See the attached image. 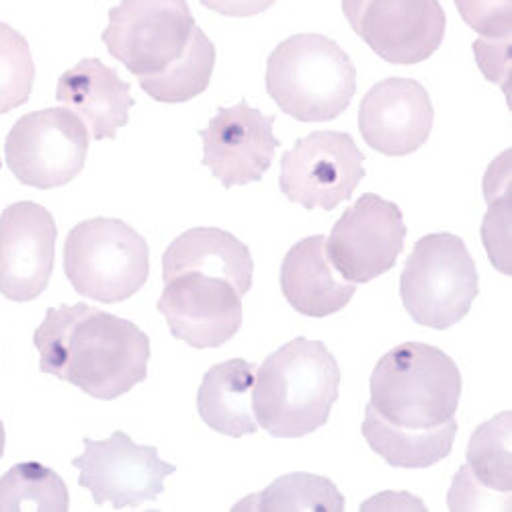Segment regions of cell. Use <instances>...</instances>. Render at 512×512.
Masks as SVG:
<instances>
[{
    "label": "cell",
    "instance_id": "11",
    "mask_svg": "<svg viewBox=\"0 0 512 512\" xmlns=\"http://www.w3.org/2000/svg\"><path fill=\"white\" fill-rule=\"evenodd\" d=\"M353 31L386 62L418 64L443 44L447 17L439 0H343Z\"/></svg>",
    "mask_w": 512,
    "mask_h": 512
},
{
    "label": "cell",
    "instance_id": "16",
    "mask_svg": "<svg viewBox=\"0 0 512 512\" xmlns=\"http://www.w3.org/2000/svg\"><path fill=\"white\" fill-rule=\"evenodd\" d=\"M433 121L429 93L410 78L377 82L359 109L363 140L386 156H408L422 148L433 132Z\"/></svg>",
    "mask_w": 512,
    "mask_h": 512
},
{
    "label": "cell",
    "instance_id": "10",
    "mask_svg": "<svg viewBox=\"0 0 512 512\" xmlns=\"http://www.w3.org/2000/svg\"><path fill=\"white\" fill-rule=\"evenodd\" d=\"M80 469L78 484L91 490L95 504H113L115 510L138 508L164 490V480L175 465L158 457L156 447L138 445L123 431L105 441L84 439V453L72 459Z\"/></svg>",
    "mask_w": 512,
    "mask_h": 512
},
{
    "label": "cell",
    "instance_id": "6",
    "mask_svg": "<svg viewBox=\"0 0 512 512\" xmlns=\"http://www.w3.org/2000/svg\"><path fill=\"white\" fill-rule=\"evenodd\" d=\"M400 295L420 326L447 330L461 322L478 297V269L465 242L449 232L420 238L402 271Z\"/></svg>",
    "mask_w": 512,
    "mask_h": 512
},
{
    "label": "cell",
    "instance_id": "4",
    "mask_svg": "<svg viewBox=\"0 0 512 512\" xmlns=\"http://www.w3.org/2000/svg\"><path fill=\"white\" fill-rule=\"evenodd\" d=\"M267 91L297 121H330L349 109L357 70L332 39L318 33L293 35L269 56Z\"/></svg>",
    "mask_w": 512,
    "mask_h": 512
},
{
    "label": "cell",
    "instance_id": "17",
    "mask_svg": "<svg viewBox=\"0 0 512 512\" xmlns=\"http://www.w3.org/2000/svg\"><path fill=\"white\" fill-rule=\"evenodd\" d=\"M56 101L70 109L93 140H109L130 121V84L97 58H87L58 78Z\"/></svg>",
    "mask_w": 512,
    "mask_h": 512
},
{
    "label": "cell",
    "instance_id": "25",
    "mask_svg": "<svg viewBox=\"0 0 512 512\" xmlns=\"http://www.w3.org/2000/svg\"><path fill=\"white\" fill-rule=\"evenodd\" d=\"M236 510H345V496L338 488L322 476L289 474L275 480L261 494H254L240 504Z\"/></svg>",
    "mask_w": 512,
    "mask_h": 512
},
{
    "label": "cell",
    "instance_id": "14",
    "mask_svg": "<svg viewBox=\"0 0 512 512\" xmlns=\"http://www.w3.org/2000/svg\"><path fill=\"white\" fill-rule=\"evenodd\" d=\"M58 228L52 213L31 201L0 213V293L11 302H31L50 285Z\"/></svg>",
    "mask_w": 512,
    "mask_h": 512
},
{
    "label": "cell",
    "instance_id": "13",
    "mask_svg": "<svg viewBox=\"0 0 512 512\" xmlns=\"http://www.w3.org/2000/svg\"><path fill=\"white\" fill-rule=\"evenodd\" d=\"M158 312L189 347L218 349L242 326V295L224 279L191 271L166 281Z\"/></svg>",
    "mask_w": 512,
    "mask_h": 512
},
{
    "label": "cell",
    "instance_id": "7",
    "mask_svg": "<svg viewBox=\"0 0 512 512\" xmlns=\"http://www.w3.org/2000/svg\"><path fill=\"white\" fill-rule=\"evenodd\" d=\"M187 0H121L109 11L103 44L134 76H154L173 66L195 31Z\"/></svg>",
    "mask_w": 512,
    "mask_h": 512
},
{
    "label": "cell",
    "instance_id": "19",
    "mask_svg": "<svg viewBox=\"0 0 512 512\" xmlns=\"http://www.w3.org/2000/svg\"><path fill=\"white\" fill-rule=\"evenodd\" d=\"M191 271L224 279L240 295L252 289V254L244 242L226 230H187L166 248L162 256L164 281Z\"/></svg>",
    "mask_w": 512,
    "mask_h": 512
},
{
    "label": "cell",
    "instance_id": "8",
    "mask_svg": "<svg viewBox=\"0 0 512 512\" xmlns=\"http://www.w3.org/2000/svg\"><path fill=\"white\" fill-rule=\"evenodd\" d=\"M89 130L70 109L52 107L21 117L9 132L5 158L23 185L54 189L72 183L89 154Z\"/></svg>",
    "mask_w": 512,
    "mask_h": 512
},
{
    "label": "cell",
    "instance_id": "21",
    "mask_svg": "<svg viewBox=\"0 0 512 512\" xmlns=\"http://www.w3.org/2000/svg\"><path fill=\"white\" fill-rule=\"evenodd\" d=\"M457 435L455 418L435 429H402L381 418L371 404L365 408L363 437L386 463L402 469H424L449 457Z\"/></svg>",
    "mask_w": 512,
    "mask_h": 512
},
{
    "label": "cell",
    "instance_id": "2",
    "mask_svg": "<svg viewBox=\"0 0 512 512\" xmlns=\"http://www.w3.org/2000/svg\"><path fill=\"white\" fill-rule=\"evenodd\" d=\"M340 367L320 340L295 338L256 369L252 412L277 439H302L322 429L338 400Z\"/></svg>",
    "mask_w": 512,
    "mask_h": 512
},
{
    "label": "cell",
    "instance_id": "1",
    "mask_svg": "<svg viewBox=\"0 0 512 512\" xmlns=\"http://www.w3.org/2000/svg\"><path fill=\"white\" fill-rule=\"evenodd\" d=\"M33 345L41 371L97 400H115L148 377V334L87 304L50 310L33 332Z\"/></svg>",
    "mask_w": 512,
    "mask_h": 512
},
{
    "label": "cell",
    "instance_id": "24",
    "mask_svg": "<svg viewBox=\"0 0 512 512\" xmlns=\"http://www.w3.org/2000/svg\"><path fill=\"white\" fill-rule=\"evenodd\" d=\"M70 508L64 480L54 469L25 461L0 478V512L7 510H58Z\"/></svg>",
    "mask_w": 512,
    "mask_h": 512
},
{
    "label": "cell",
    "instance_id": "26",
    "mask_svg": "<svg viewBox=\"0 0 512 512\" xmlns=\"http://www.w3.org/2000/svg\"><path fill=\"white\" fill-rule=\"evenodd\" d=\"M484 189L490 209L484 220L482 238L494 267L510 275V150L492 162Z\"/></svg>",
    "mask_w": 512,
    "mask_h": 512
},
{
    "label": "cell",
    "instance_id": "20",
    "mask_svg": "<svg viewBox=\"0 0 512 512\" xmlns=\"http://www.w3.org/2000/svg\"><path fill=\"white\" fill-rule=\"evenodd\" d=\"M256 365L244 359L213 365L197 394L201 420L220 435L240 439L261 429L252 412Z\"/></svg>",
    "mask_w": 512,
    "mask_h": 512
},
{
    "label": "cell",
    "instance_id": "18",
    "mask_svg": "<svg viewBox=\"0 0 512 512\" xmlns=\"http://www.w3.org/2000/svg\"><path fill=\"white\" fill-rule=\"evenodd\" d=\"M281 291L295 312L326 318L349 306L357 283L336 275L326 256V238L318 234L300 240L285 254Z\"/></svg>",
    "mask_w": 512,
    "mask_h": 512
},
{
    "label": "cell",
    "instance_id": "23",
    "mask_svg": "<svg viewBox=\"0 0 512 512\" xmlns=\"http://www.w3.org/2000/svg\"><path fill=\"white\" fill-rule=\"evenodd\" d=\"M465 469L488 492L510 498V410L484 422L474 433Z\"/></svg>",
    "mask_w": 512,
    "mask_h": 512
},
{
    "label": "cell",
    "instance_id": "28",
    "mask_svg": "<svg viewBox=\"0 0 512 512\" xmlns=\"http://www.w3.org/2000/svg\"><path fill=\"white\" fill-rule=\"evenodd\" d=\"M461 19L488 39H508L512 31L510 0H455Z\"/></svg>",
    "mask_w": 512,
    "mask_h": 512
},
{
    "label": "cell",
    "instance_id": "12",
    "mask_svg": "<svg viewBox=\"0 0 512 512\" xmlns=\"http://www.w3.org/2000/svg\"><path fill=\"white\" fill-rule=\"evenodd\" d=\"M404 238L402 209L375 193H365L334 224L326 240V256L343 279L369 283L396 265Z\"/></svg>",
    "mask_w": 512,
    "mask_h": 512
},
{
    "label": "cell",
    "instance_id": "31",
    "mask_svg": "<svg viewBox=\"0 0 512 512\" xmlns=\"http://www.w3.org/2000/svg\"><path fill=\"white\" fill-rule=\"evenodd\" d=\"M5 441H7L5 426H3V420H0V457H3V453H5Z\"/></svg>",
    "mask_w": 512,
    "mask_h": 512
},
{
    "label": "cell",
    "instance_id": "30",
    "mask_svg": "<svg viewBox=\"0 0 512 512\" xmlns=\"http://www.w3.org/2000/svg\"><path fill=\"white\" fill-rule=\"evenodd\" d=\"M201 5L226 17H254L275 5V0H201Z\"/></svg>",
    "mask_w": 512,
    "mask_h": 512
},
{
    "label": "cell",
    "instance_id": "15",
    "mask_svg": "<svg viewBox=\"0 0 512 512\" xmlns=\"http://www.w3.org/2000/svg\"><path fill=\"white\" fill-rule=\"evenodd\" d=\"M273 115H263L240 101L220 107L199 134L203 164L226 189L261 181L275 158L279 140L273 136Z\"/></svg>",
    "mask_w": 512,
    "mask_h": 512
},
{
    "label": "cell",
    "instance_id": "3",
    "mask_svg": "<svg viewBox=\"0 0 512 512\" xmlns=\"http://www.w3.org/2000/svg\"><path fill=\"white\" fill-rule=\"evenodd\" d=\"M461 373L441 349L406 343L383 355L371 375V406L402 429L445 424L457 412Z\"/></svg>",
    "mask_w": 512,
    "mask_h": 512
},
{
    "label": "cell",
    "instance_id": "22",
    "mask_svg": "<svg viewBox=\"0 0 512 512\" xmlns=\"http://www.w3.org/2000/svg\"><path fill=\"white\" fill-rule=\"evenodd\" d=\"M216 66V48L209 37L195 27L185 54L164 72L138 78L144 93L158 103H187L201 95Z\"/></svg>",
    "mask_w": 512,
    "mask_h": 512
},
{
    "label": "cell",
    "instance_id": "5",
    "mask_svg": "<svg viewBox=\"0 0 512 512\" xmlns=\"http://www.w3.org/2000/svg\"><path fill=\"white\" fill-rule=\"evenodd\" d=\"M64 271L82 297L101 304L125 302L148 281L150 248L125 222L95 218L70 230Z\"/></svg>",
    "mask_w": 512,
    "mask_h": 512
},
{
    "label": "cell",
    "instance_id": "27",
    "mask_svg": "<svg viewBox=\"0 0 512 512\" xmlns=\"http://www.w3.org/2000/svg\"><path fill=\"white\" fill-rule=\"evenodd\" d=\"M35 66L27 39L11 25L0 23V115L29 101Z\"/></svg>",
    "mask_w": 512,
    "mask_h": 512
},
{
    "label": "cell",
    "instance_id": "29",
    "mask_svg": "<svg viewBox=\"0 0 512 512\" xmlns=\"http://www.w3.org/2000/svg\"><path fill=\"white\" fill-rule=\"evenodd\" d=\"M474 50L484 76L500 84L502 91L510 99V37L508 39L480 37L474 44Z\"/></svg>",
    "mask_w": 512,
    "mask_h": 512
},
{
    "label": "cell",
    "instance_id": "9",
    "mask_svg": "<svg viewBox=\"0 0 512 512\" xmlns=\"http://www.w3.org/2000/svg\"><path fill=\"white\" fill-rule=\"evenodd\" d=\"M365 154L343 132H314L281 158V193L306 209L332 211L365 177Z\"/></svg>",
    "mask_w": 512,
    "mask_h": 512
}]
</instances>
